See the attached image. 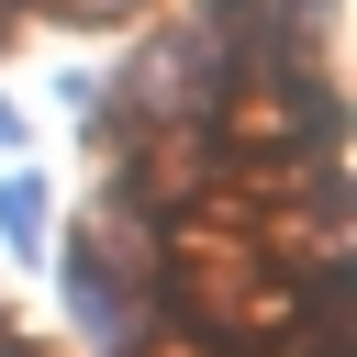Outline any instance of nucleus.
<instances>
[{
    "mask_svg": "<svg viewBox=\"0 0 357 357\" xmlns=\"http://www.w3.org/2000/svg\"><path fill=\"white\" fill-rule=\"evenodd\" d=\"M67 290H78L89 346H112V357H134V346H145V312H134V290H123V279H100V257H78V268H67Z\"/></svg>",
    "mask_w": 357,
    "mask_h": 357,
    "instance_id": "obj_1",
    "label": "nucleus"
},
{
    "mask_svg": "<svg viewBox=\"0 0 357 357\" xmlns=\"http://www.w3.org/2000/svg\"><path fill=\"white\" fill-rule=\"evenodd\" d=\"M0 234H11L22 257L45 245V190H33V178H0Z\"/></svg>",
    "mask_w": 357,
    "mask_h": 357,
    "instance_id": "obj_2",
    "label": "nucleus"
}]
</instances>
